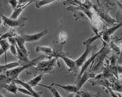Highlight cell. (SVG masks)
I'll return each mask as SVG.
<instances>
[{
	"mask_svg": "<svg viewBox=\"0 0 122 97\" xmlns=\"http://www.w3.org/2000/svg\"><path fill=\"white\" fill-rule=\"evenodd\" d=\"M2 20L4 21V24L5 26H10V27H17L19 26L20 28L23 27L25 25V21L28 20L26 17H21L18 20H14V19H11L10 18L5 16L4 14L2 16Z\"/></svg>",
	"mask_w": 122,
	"mask_h": 97,
	"instance_id": "cell-3",
	"label": "cell"
},
{
	"mask_svg": "<svg viewBox=\"0 0 122 97\" xmlns=\"http://www.w3.org/2000/svg\"><path fill=\"white\" fill-rule=\"evenodd\" d=\"M36 1H38V0H31V1H30L29 2H28V4L25 5H24V6H22V7H16V8H15V9H14L13 13H12V14L11 15V16L10 18L11 19H14V20H16L19 16L20 15V14L21 13L22 11H23L24 9H25V8L27 7V6L29 5L30 4H31V3L35 2V1L36 2Z\"/></svg>",
	"mask_w": 122,
	"mask_h": 97,
	"instance_id": "cell-15",
	"label": "cell"
},
{
	"mask_svg": "<svg viewBox=\"0 0 122 97\" xmlns=\"http://www.w3.org/2000/svg\"><path fill=\"white\" fill-rule=\"evenodd\" d=\"M29 66L28 65H21L18 66L17 68H15V69H9L7 70L4 72L5 74L6 75L7 77L9 78L10 79L11 82H14V80L16 79H17L19 75L22 72V71L24 70L25 69H26Z\"/></svg>",
	"mask_w": 122,
	"mask_h": 97,
	"instance_id": "cell-5",
	"label": "cell"
},
{
	"mask_svg": "<svg viewBox=\"0 0 122 97\" xmlns=\"http://www.w3.org/2000/svg\"><path fill=\"white\" fill-rule=\"evenodd\" d=\"M60 0H38L35 2V5L37 8H40L41 6L48 5L54 1H59Z\"/></svg>",
	"mask_w": 122,
	"mask_h": 97,
	"instance_id": "cell-23",
	"label": "cell"
},
{
	"mask_svg": "<svg viewBox=\"0 0 122 97\" xmlns=\"http://www.w3.org/2000/svg\"><path fill=\"white\" fill-rule=\"evenodd\" d=\"M0 87L1 88L5 89L7 91L14 94L16 96H17V88L18 87L16 85V83L15 82H11L9 84H4L2 85H0Z\"/></svg>",
	"mask_w": 122,
	"mask_h": 97,
	"instance_id": "cell-16",
	"label": "cell"
},
{
	"mask_svg": "<svg viewBox=\"0 0 122 97\" xmlns=\"http://www.w3.org/2000/svg\"><path fill=\"white\" fill-rule=\"evenodd\" d=\"M14 82H15L16 84H20V85H22V87H24L25 89H26L27 90H28L29 91H30L31 93L34 95V97H40L41 96L42 92H36L33 89L32 87L30 86L29 84H28L26 83H25L24 82H22L20 80H19L18 79H16L14 80Z\"/></svg>",
	"mask_w": 122,
	"mask_h": 97,
	"instance_id": "cell-13",
	"label": "cell"
},
{
	"mask_svg": "<svg viewBox=\"0 0 122 97\" xmlns=\"http://www.w3.org/2000/svg\"><path fill=\"white\" fill-rule=\"evenodd\" d=\"M96 49V46H91V45H86V50L85 52H83V55L81 56H80L77 60H75L76 66L78 68L81 67L85 61L86 60L87 57L88 55L92 51L95 50V49Z\"/></svg>",
	"mask_w": 122,
	"mask_h": 97,
	"instance_id": "cell-6",
	"label": "cell"
},
{
	"mask_svg": "<svg viewBox=\"0 0 122 97\" xmlns=\"http://www.w3.org/2000/svg\"><path fill=\"white\" fill-rule=\"evenodd\" d=\"M110 52H111V50L108 46H104L103 48L99 51L98 54L93 60V64L91 66L90 72L94 75L99 74L102 72L104 68V60Z\"/></svg>",
	"mask_w": 122,
	"mask_h": 97,
	"instance_id": "cell-1",
	"label": "cell"
},
{
	"mask_svg": "<svg viewBox=\"0 0 122 97\" xmlns=\"http://www.w3.org/2000/svg\"><path fill=\"white\" fill-rule=\"evenodd\" d=\"M60 38L62 40H65L66 38V35L65 33H62L60 35Z\"/></svg>",
	"mask_w": 122,
	"mask_h": 97,
	"instance_id": "cell-37",
	"label": "cell"
},
{
	"mask_svg": "<svg viewBox=\"0 0 122 97\" xmlns=\"http://www.w3.org/2000/svg\"><path fill=\"white\" fill-rule=\"evenodd\" d=\"M8 1H9V0H4V2L6 4H7V2H8Z\"/></svg>",
	"mask_w": 122,
	"mask_h": 97,
	"instance_id": "cell-40",
	"label": "cell"
},
{
	"mask_svg": "<svg viewBox=\"0 0 122 97\" xmlns=\"http://www.w3.org/2000/svg\"><path fill=\"white\" fill-rule=\"evenodd\" d=\"M109 69L110 70V71H111V73L113 74L115 76V78L117 79H118V71H117V65H109L108 66Z\"/></svg>",
	"mask_w": 122,
	"mask_h": 97,
	"instance_id": "cell-29",
	"label": "cell"
},
{
	"mask_svg": "<svg viewBox=\"0 0 122 97\" xmlns=\"http://www.w3.org/2000/svg\"><path fill=\"white\" fill-rule=\"evenodd\" d=\"M17 91L21 92V93H22L24 94H25L30 95L31 97H34V95L32 94L30 91H29L28 90H27L26 89H22L21 88H17Z\"/></svg>",
	"mask_w": 122,
	"mask_h": 97,
	"instance_id": "cell-31",
	"label": "cell"
},
{
	"mask_svg": "<svg viewBox=\"0 0 122 97\" xmlns=\"http://www.w3.org/2000/svg\"><path fill=\"white\" fill-rule=\"evenodd\" d=\"M0 45L1 46V47L3 49V50L5 51V58H6V52L8 49L10 48V45H9V43L6 41V39L0 40Z\"/></svg>",
	"mask_w": 122,
	"mask_h": 97,
	"instance_id": "cell-25",
	"label": "cell"
},
{
	"mask_svg": "<svg viewBox=\"0 0 122 97\" xmlns=\"http://www.w3.org/2000/svg\"><path fill=\"white\" fill-rule=\"evenodd\" d=\"M117 71H118V73H122V66L120 65H117Z\"/></svg>",
	"mask_w": 122,
	"mask_h": 97,
	"instance_id": "cell-38",
	"label": "cell"
},
{
	"mask_svg": "<svg viewBox=\"0 0 122 97\" xmlns=\"http://www.w3.org/2000/svg\"><path fill=\"white\" fill-rule=\"evenodd\" d=\"M95 77V75L93 74L92 73L90 72H88L87 70L85 71L81 75V77L79 79V80L76 83V86L78 90H80V89L81 88V87H82L83 84L89 80L90 78H94Z\"/></svg>",
	"mask_w": 122,
	"mask_h": 97,
	"instance_id": "cell-9",
	"label": "cell"
},
{
	"mask_svg": "<svg viewBox=\"0 0 122 97\" xmlns=\"http://www.w3.org/2000/svg\"><path fill=\"white\" fill-rule=\"evenodd\" d=\"M47 33L48 30H46L44 31L41 32L34 35H26L22 33L20 36L25 41V42L26 41H27V42H34V41L39 40Z\"/></svg>",
	"mask_w": 122,
	"mask_h": 97,
	"instance_id": "cell-7",
	"label": "cell"
},
{
	"mask_svg": "<svg viewBox=\"0 0 122 97\" xmlns=\"http://www.w3.org/2000/svg\"><path fill=\"white\" fill-rule=\"evenodd\" d=\"M99 52H96V53L95 54H93L92 56H91L90 58L89 59H88L87 61H85V62L84 63H83V64L82 65V68H81V71H80V73H79V74L77 76V78L76 79V82H75V83H76L77 82V81L79 80V79L81 78V75H82V74L83 73L85 72V71L87 70L88 68H89V67L90 66V65L91 63H92V62L93 61V60H94L95 58L96 55H97V54H98Z\"/></svg>",
	"mask_w": 122,
	"mask_h": 97,
	"instance_id": "cell-11",
	"label": "cell"
},
{
	"mask_svg": "<svg viewBox=\"0 0 122 97\" xmlns=\"http://www.w3.org/2000/svg\"><path fill=\"white\" fill-rule=\"evenodd\" d=\"M31 1V0H18V1H17V6L16 7H22V6L25 5Z\"/></svg>",
	"mask_w": 122,
	"mask_h": 97,
	"instance_id": "cell-30",
	"label": "cell"
},
{
	"mask_svg": "<svg viewBox=\"0 0 122 97\" xmlns=\"http://www.w3.org/2000/svg\"><path fill=\"white\" fill-rule=\"evenodd\" d=\"M58 57L63 60V61H65V63L67 65V66L68 68H70V70L73 71L75 73V74H76L77 73L78 68L77 67L75 61H73V60L67 58L66 56H65L64 54L59 55Z\"/></svg>",
	"mask_w": 122,
	"mask_h": 97,
	"instance_id": "cell-12",
	"label": "cell"
},
{
	"mask_svg": "<svg viewBox=\"0 0 122 97\" xmlns=\"http://www.w3.org/2000/svg\"><path fill=\"white\" fill-rule=\"evenodd\" d=\"M112 87L113 88V89L118 91L120 93H121L122 89V82L120 80H119L118 79H117L113 83H112Z\"/></svg>",
	"mask_w": 122,
	"mask_h": 97,
	"instance_id": "cell-24",
	"label": "cell"
},
{
	"mask_svg": "<svg viewBox=\"0 0 122 97\" xmlns=\"http://www.w3.org/2000/svg\"><path fill=\"white\" fill-rule=\"evenodd\" d=\"M89 82L92 83V85L93 86L97 85H103L104 87H105L107 89H108L110 91V93L113 97H117L114 93L112 92L110 87H112V84L110 83L107 79H94V80H90Z\"/></svg>",
	"mask_w": 122,
	"mask_h": 97,
	"instance_id": "cell-8",
	"label": "cell"
},
{
	"mask_svg": "<svg viewBox=\"0 0 122 97\" xmlns=\"http://www.w3.org/2000/svg\"><path fill=\"white\" fill-rule=\"evenodd\" d=\"M38 85H41V86H43V87L44 88H48V89H49V90L51 92V93L53 94V95H54V97H61V95H60L58 92L57 90H56V89H54V88H53L52 86H46V85H41V84H38Z\"/></svg>",
	"mask_w": 122,
	"mask_h": 97,
	"instance_id": "cell-27",
	"label": "cell"
},
{
	"mask_svg": "<svg viewBox=\"0 0 122 97\" xmlns=\"http://www.w3.org/2000/svg\"><path fill=\"white\" fill-rule=\"evenodd\" d=\"M10 4L12 6V9H14L16 8L17 6V1L16 0H9L7 2V4Z\"/></svg>",
	"mask_w": 122,
	"mask_h": 97,
	"instance_id": "cell-33",
	"label": "cell"
},
{
	"mask_svg": "<svg viewBox=\"0 0 122 97\" xmlns=\"http://www.w3.org/2000/svg\"><path fill=\"white\" fill-rule=\"evenodd\" d=\"M102 33L101 34H100L99 35H96L95 36H94V37H90L89 39H88L87 40L83 41V45H91L92 43L94 42V41H95L96 40L98 39H99V38L101 37V36H102Z\"/></svg>",
	"mask_w": 122,
	"mask_h": 97,
	"instance_id": "cell-26",
	"label": "cell"
},
{
	"mask_svg": "<svg viewBox=\"0 0 122 97\" xmlns=\"http://www.w3.org/2000/svg\"><path fill=\"white\" fill-rule=\"evenodd\" d=\"M91 29L93 30V31L94 32L95 34L96 35H98L100 34L98 33V30H97V28H96L95 26H94V25H91Z\"/></svg>",
	"mask_w": 122,
	"mask_h": 97,
	"instance_id": "cell-36",
	"label": "cell"
},
{
	"mask_svg": "<svg viewBox=\"0 0 122 97\" xmlns=\"http://www.w3.org/2000/svg\"><path fill=\"white\" fill-rule=\"evenodd\" d=\"M44 75L43 74H38V75L37 77H36L35 78H34L33 79H32L29 82L27 83L28 84H29V85L31 86V87H35V86H36L37 85H38V84H39V83L41 82V79H43V77Z\"/></svg>",
	"mask_w": 122,
	"mask_h": 97,
	"instance_id": "cell-22",
	"label": "cell"
},
{
	"mask_svg": "<svg viewBox=\"0 0 122 97\" xmlns=\"http://www.w3.org/2000/svg\"><path fill=\"white\" fill-rule=\"evenodd\" d=\"M93 7L102 20L105 23V24L109 27H113L115 25L117 21L112 18L109 15V9L108 5L105 2V1L102 4L99 5H95L93 6Z\"/></svg>",
	"mask_w": 122,
	"mask_h": 97,
	"instance_id": "cell-2",
	"label": "cell"
},
{
	"mask_svg": "<svg viewBox=\"0 0 122 97\" xmlns=\"http://www.w3.org/2000/svg\"><path fill=\"white\" fill-rule=\"evenodd\" d=\"M111 45V48L112 49V50L114 51V53L118 55L119 54V52H120V50L119 49V48L117 46L115 45L113 43V42H112L111 45Z\"/></svg>",
	"mask_w": 122,
	"mask_h": 97,
	"instance_id": "cell-32",
	"label": "cell"
},
{
	"mask_svg": "<svg viewBox=\"0 0 122 97\" xmlns=\"http://www.w3.org/2000/svg\"><path fill=\"white\" fill-rule=\"evenodd\" d=\"M10 48L11 52H12V54L15 55V56L17 57V53L16 48V46L14 45H12V44H11L10 47Z\"/></svg>",
	"mask_w": 122,
	"mask_h": 97,
	"instance_id": "cell-34",
	"label": "cell"
},
{
	"mask_svg": "<svg viewBox=\"0 0 122 97\" xmlns=\"http://www.w3.org/2000/svg\"><path fill=\"white\" fill-rule=\"evenodd\" d=\"M56 86H58V87H61L62 89H63L64 90H65V92H66L67 94H68L70 93H77L78 90L77 89V87L76 85H61L59 84H55Z\"/></svg>",
	"mask_w": 122,
	"mask_h": 97,
	"instance_id": "cell-19",
	"label": "cell"
},
{
	"mask_svg": "<svg viewBox=\"0 0 122 97\" xmlns=\"http://www.w3.org/2000/svg\"><path fill=\"white\" fill-rule=\"evenodd\" d=\"M4 9H2L1 5H0V26H1V23H2V17H1V16H2V14H4Z\"/></svg>",
	"mask_w": 122,
	"mask_h": 97,
	"instance_id": "cell-35",
	"label": "cell"
},
{
	"mask_svg": "<svg viewBox=\"0 0 122 97\" xmlns=\"http://www.w3.org/2000/svg\"><path fill=\"white\" fill-rule=\"evenodd\" d=\"M16 42V44L17 46L19 47V48L22 51V52L26 54L27 56H28L29 52L26 50V49L25 47V41L20 36L17 35L16 37H15Z\"/></svg>",
	"mask_w": 122,
	"mask_h": 97,
	"instance_id": "cell-17",
	"label": "cell"
},
{
	"mask_svg": "<svg viewBox=\"0 0 122 97\" xmlns=\"http://www.w3.org/2000/svg\"><path fill=\"white\" fill-rule=\"evenodd\" d=\"M122 22H120L119 23H118L116 26L110 27V28L105 29V30L104 32L102 31V35L104 40L106 41L107 42H109V41H110V37H109V36L113 34L116 30L119 29L122 26Z\"/></svg>",
	"mask_w": 122,
	"mask_h": 97,
	"instance_id": "cell-10",
	"label": "cell"
},
{
	"mask_svg": "<svg viewBox=\"0 0 122 97\" xmlns=\"http://www.w3.org/2000/svg\"><path fill=\"white\" fill-rule=\"evenodd\" d=\"M78 94L81 95V97H101L100 94L99 93H97V94H95L91 93V92H89L86 90H78Z\"/></svg>",
	"mask_w": 122,
	"mask_h": 97,
	"instance_id": "cell-21",
	"label": "cell"
},
{
	"mask_svg": "<svg viewBox=\"0 0 122 97\" xmlns=\"http://www.w3.org/2000/svg\"><path fill=\"white\" fill-rule=\"evenodd\" d=\"M110 1H112V2H114H114H117L118 0H110Z\"/></svg>",
	"mask_w": 122,
	"mask_h": 97,
	"instance_id": "cell-41",
	"label": "cell"
},
{
	"mask_svg": "<svg viewBox=\"0 0 122 97\" xmlns=\"http://www.w3.org/2000/svg\"><path fill=\"white\" fill-rule=\"evenodd\" d=\"M118 54L113 52V55L110 58H109V60H110V65H116V63L118 60Z\"/></svg>",
	"mask_w": 122,
	"mask_h": 97,
	"instance_id": "cell-28",
	"label": "cell"
},
{
	"mask_svg": "<svg viewBox=\"0 0 122 97\" xmlns=\"http://www.w3.org/2000/svg\"><path fill=\"white\" fill-rule=\"evenodd\" d=\"M5 53V51L3 50V49L2 48V47H1V48H0V56H1V55H2L3 54H4Z\"/></svg>",
	"mask_w": 122,
	"mask_h": 97,
	"instance_id": "cell-39",
	"label": "cell"
},
{
	"mask_svg": "<svg viewBox=\"0 0 122 97\" xmlns=\"http://www.w3.org/2000/svg\"><path fill=\"white\" fill-rule=\"evenodd\" d=\"M65 44V42H64L62 44H58L57 42H56L55 41H53V45H54L53 49V53L52 56H54L56 58H57L58 56V57L59 55H63L64 54L62 52V47H63V45Z\"/></svg>",
	"mask_w": 122,
	"mask_h": 97,
	"instance_id": "cell-14",
	"label": "cell"
},
{
	"mask_svg": "<svg viewBox=\"0 0 122 97\" xmlns=\"http://www.w3.org/2000/svg\"><path fill=\"white\" fill-rule=\"evenodd\" d=\"M18 66H21L18 62H14V63L7 64H6L5 65H0V73H2L5 71L7 70L11 69L15 67H17Z\"/></svg>",
	"mask_w": 122,
	"mask_h": 97,
	"instance_id": "cell-18",
	"label": "cell"
},
{
	"mask_svg": "<svg viewBox=\"0 0 122 97\" xmlns=\"http://www.w3.org/2000/svg\"><path fill=\"white\" fill-rule=\"evenodd\" d=\"M36 52H43L47 56H49V58H51L52 55L53 50L51 47H41V46H37L36 47Z\"/></svg>",
	"mask_w": 122,
	"mask_h": 97,
	"instance_id": "cell-20",
	"label": "cell"
},
{
	"mask_svg": "<svg viewBox=\"0 0 122 97\" xmlns=\"http://www.w3.org/2000/svg\"><path fill=\"white\" fill-rule=\"evenodd\" d=\"M26 73L28 74H33L36 75L37 74L44 75L46 73L48 74H53L54 73V66H47L41 68H37L34 66H31L26 69Z\"/></svg>",
	"mask_w": 122,
	"mask_h": 97,
	"instance_id": "cell-4",
	"label": "cell"
}]
</instances>
